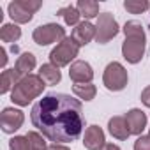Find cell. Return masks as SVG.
Here are the masks:
<instances>
[{"label": "cell", "mask_w": 150, "mask_h": 150, "mask_svg": "<svg viewBox=\"0 0 150 150\" xmlns=\"http://www.w3.org/2000/svg\"><path fill=\"white\" fill-rule=\"evenodd\" d=\"M30 120L55 145L78 139L85 127L81 103L67 94H48L37 101L32 106Z\"/></svg>", "instance_id": "1"}, {"label": "cell", "mask_w": 150, "mask_h": 150, "mask_svg": "<svg viewBox=\"0 0 150 150\" xmlns=\"http://www.w3.org/2000/svg\"><path fill=\"white\" fill-rule=\"evenodd\" d=\"M44 87H46V83L42 81L39 74H28V76L21 78L18 81V85L13 88L11 99L18 106H28V103L32 99H35L42 94Z\"/></svg>", "instance_id": "2"}, {"label": "cell", "mask_w": 150, "mask_h": 150, "mask_svg": "<svg viewBox=\"0 0 150 150\" xmlns=\"http://www.w3.org/2000/svg\"><path fill=\"white\" fill-rule=\"evenodd\" d=\"M80 53V46L76 44L72 37H65L62 42L57 44V48L51 50L50 53V60L53 65L57 67H64V65H69L72 58H76Z\"/></svg>", "instance_id": "3"}, {"label": "cell", "mask_w": 150, "mask_h": 150, "mask_svg": "<svg viewBox=\"0 0 150 150\" xmlns=\"http://www.w3.org/2000/svg\"><path fill=\"white\" fill-rule=\"evenodd\" d=\"M127 81H129V76H127V71L122 64L111 62V64L106 65L104 74H103V83L108 90H111V92L124 90Z\"/></svg>", "instance_id": "4"}, {"label": "cell", "mask_w": 150, "mask_h": 150, "mask_svg": "<svg viewBox=\"0 0 150 150\" xmlns=\"http://www.w3.org/2000/svg\"><path fill=\"white\" fill-rule=\"evenodd\" d=\"M39 0H14L9 4V16L16 23H28L34 18V13L41 9Z\"/></svg>", "instance_id": "5"}, {"label": "cell", "mask_w": 150, "mask_h": 150, "mask_svg": "<svg viewBox=\"0 0 150 150\" xmlns=\"http://www.w3.org/2000/svg\"><path fill=\"white\" fill-rule=\"evenodd\" d=\"M118 23L113 18L111 13H101L97 16V23H96V41L99 44H106L108 41H111L117 34H118Z\"/></svg>", "instance_id": "6"}, {"label": "cell", "mask_w": 150, "mask_h": 150, "mask_svg": "<svg viewBox=\"0 0 150 150\" xmlns=\"http://www.w3.org/2000/svg\"><path fill=\"white\" fill-rule=\"evenodd\" d=\"M32 39L35 44L39 46H48L51 42H57V41H64L65 39V30L57 25V23H48V25H41L34 30L32 34Z\"/></svg>", "instance_id": "7"}, {"label": "cell", "mask_w": 150, "mask_h": 150, "mask_svg": "<svg viewBox=\"0 0 150 150\" xmlns=\"http://www.w3.org/2000/svg\"><path fill=\"white\" fill-rule=\"evenodd\" d=\"M122 55L131 64L141 62V58L145 55V34L143 35H129V37H125V41L122 44Z\"/></svg>", "instance_id": "8"}, {"label": "cell", "mask_w": 150, "mask_h": 150, "mask_svg": "<svg viewBox=\"0 0 150 150\" xmlns=\"http://www.w3.org/2000/svg\"><path fill=\"white\" fill-rule=\"evenodd\" d=\"M25 122V115L21 110L16 108H4L2 115H0V125H2V131L7 134H13L14 131H18Z\"/></svg>", "instance_id": "9"}, {"label": "cell", "mask_w": 150, "mask_h": 150, "mask_svg": "<svg viewBox=\"0 0 150 150\" xmlns=\"http://www.w3.org/2000/svg\"><path fill=\"white\" fill-rule=\"evenodd\" d=\"M69 78L74 83H90L94 78V69L88 62L83 60H76L74 64H71L69 69Z\"/></svg>", "instance_id": "10"}, {"label": "cell", "mask_w": 150, "mask_h": 150, "mask_svg": "<svg viewBox=\"0 0 150 150\" xmlns=\"http://www.w3.org/2000/svg\"><path fill=\"white\" fill-rule=\"evenodd\" d=\"M104 141H106L104 139V131L99 125H90L85 131V136H83L85 148H88V150H101L106 145Z\"/></svg>", "instance_id": "11"}, {"label": "cell", "mask_w": 150, "mask_h": 150, "mask_svg": "<svg viewBox=\"0 0 150 150\" xmlns=\"http://www.w3.org/2000/svg\"><path fill=\"white\" fill-rule=\"evenodd\" d=\"M71 37L76 41L78 46H85L96 37V25H92L90 21H81V23L76 25V28L72 30Z\"/></svg>", "instance_id": "12"}, {"label": "cell", "mask_w": 150, "mask_h": 150, "mask_svg": "<svg viewBox=\"0 0 150 150\" xmlns=\"http://www.w3.org/2000/svg\"><path fill=\"white\" fill-rule=\"evenodd\" d=\"M125 120H127V125H129L131 134H141L143 129L146 127V115L141 110H138V108L129 110L125 113Z\"/></svg>", "instance_id": "13"}, {"label": "cell", "mask_w": 150, "mask_h": 150, "mask_svg": "<svg viewBox=\"0 0 150 150\" xmlns=\"http://www.w3.org/2000/svg\"><path fill=\"white\" fill-rule=\"evenodd\" d=\"M108 131L117 139H127L131 136V131H129V125H127L125 117H113V118H110Z\"/></svg>", "instance_id": "14"}, {"label": "cell", "mask_w": 150, "mask_h": 150, "mask_svg": "<svg viewBox=\"0 0 150 150\" xmlns=\"http://www.w3.org/2000/svg\"><path fill=\"white\" fill-rule=\"evenodd\" d=\"M39 76L42 78V81H44L46 85H57V83H60V80H62V72H60V69H58L57 65H53V64H42L41 69H39Z\"/></svg>", "instance_id": "15"}, {"label": "cell", "mask_w": 150, "mask_h": 150, "mask_svg": "<svg viewBox=\"0 0 150 150\" xmlns=\"http://www.w3.org/2000/svg\"><path fill=\"white\" fill-rule=\"evenodd\" d=\"M34 67H35V57L32 53H23V55H20L14 71L20 74V78H25L30 74V71H34Z\"/></svg>", "instance_id": "16"}, {"label": "cell", "mask_w": 150, "mask_h": 150, "mask_svg": "<svg viewBox=\"0 0 150 150\" xmlns=\"http://www.w3.org/2000/svg\"><path fill=\"white\" fill-rule=\"evenodd\" d=\"M21 78H20V74L14 71V69H6L4 72H2V78H0V92L2 94H6V92H9L11 88H14L16 85H18V81H20Z\"/></svg>", "instance_id": "17"}, {"label": "cell", "mask_w": 150, "mask_h": 150, "mask_svg": "<svg viewBox=\"0 0 150 150\" xmlns=\"http://www.w3.org/2000/svg\"><path fill=\"white\" fill-rule=\"evenodd\" d=\"M76 9H78L80 14L85 16L87 20L99 16V4L94 2V0H80L78 6H76Z\"/></svg>", "instance_id": "18"}, {"label": "cell", "mask_w": 150, "mask_h": 150, "mask_svg": "<svg viewBox=\"0 0 150 150\" xmlns=\"http://www.w3.org/2000/svg\"><path fill=\"white\" fill-rule=\"evenodd\" d=\"M21 37V28L14 23H7L0 28V39L4 42H16Z\"/></svg>", "instance_id": "19"}, {"label": "cell", "mask_w": 150, "mask_h": 150, "mask_svg": "<svg viewBox=\"0 0 150 150\" xmlns=\"http://www.w3.org/2000/svg\"><path fill=\"white\" fill-rule=\"evenodd\" d=\"M72 92H74V96H78L83 101H92L96 97L97 90H96V87L92 83H74Z\"/></svg>", "instance_id": "20"}, {"label": "cell", "mask_w": 150, "mask_h": 150, "mask_svg": "<svg viewBox=\"0 0 150 150\" xmlns=\"http://www.w3.org/2000/svg\"><path fill=\"white\" fill-rule=\"evenodd\" d=\"M58 16L64 18L65 25H78L80 23V11L76 7H72V6H67V7H62L58 11Z\"/></svg>", "instance_id": "21"}, {"label": "cell", "mask_w": 150, "mask_h": 150, "mask_svg": "<svg viewBox=\"0 0 150 150\" xmlns=\"http://www.w3.org/2000/svg\"><path fill=\"white\" fill-rule=\"evenodd\" d=\"M124 9L129 11L131 14H141L146 9H150V4L146 2V0H125Z\"/></svg>", "instance_id": "22"}, {"label": "cell", "mask_w": 150, "mask_h": 150, "mask_svg": "<svg viewBox=\"0 0 150 150\" xmlns=\"http://www.w3.org/2000/svg\"><path fill=\"white\" fill-rule=\"evenodd\" d=\"M27 139L30 143V150H48V145H46L42 134H39L35 131H30L27 134Z\"/></svg>", "instance_id": "23"}, {"label": "cell", "mask_w": 150, "mask_h": 150, "mask_svg": "<svg viewBox=\"0 0 150 150\" xmlns=\"http://www.w3.org/2000/svg\"><path fill=\"white\" fill-rule=\"evenodd\" d=\"M124 34H125V37H129V35H143L145 30H143V27H141L139 21L132 20V21H127L124 25Z\"/></svg>", "instance_id": "24"}, {"label": "cell", "mask_w": 150, "mask_h": 150, "mask_svg": "<svg viewBox=\"0 0 150 150\" xmlns=\"http://www.w3.org/2000/svg\"><path fill=\"white\" fill-rule=\"evenodd\" d=\"M9 148L11 150H30V143L27 136H14L9 141Z\"/></svg>", "instance_id": "25"}, {"label": "cell", "mask_w": 150, "mask_h": 150, "mask_svg": "<svg viewBox=\"0 0 150 150\" xmlns=\"http://www.w3.org/2000/svg\"><path fill=\"white\" fill-rule=\"evenodd\" d=\"M134 150H150V136H139L134 141Z\"/></svg>", "instance_id": "26"}, {"label": "cell", "mask_w": 150, "mask_h": 150, "mask_svg": "<svg viewBox=\"0 0 150 150\" xmlns=\"http://www.w3.org/2000/svg\"><path fill=\"white\" fill-rule=\"evenodd\" d=\"M141 103H143L146 108H150V85L141 92Z\"/></svg>", "instance_id": "27"}, {"label": "cell", "mask_w": 150, "mask_h": 150, "mask_svg": "<svg viewBox=\"0 0 150 150\" xmlns=\"http://www.w3.org/2000/svg\"><path fill=\"white\" fill-rule=\"evenodd\" d=\"M101 150H120V146L118 145H113V143H106Z\"/></svg>", "instance_id": "28"}, {"label": "cell", "mask_w": 150, "mask_h": 150, "mask_svg": "<svg viewBox=\"0 0 150 150\" xmlns=\"http://www.w3.org/2000/svg\"><path fill=\"white\" fill-rule=\"evenodd\" d=\"M48 150H71V148H67V146H64V145H50L48 146Z\"/></svg>", "instance_id": "29"}, {"label": "cell", "mask_w": 150, "mask_h": 150, "mask_svg": "<svg viewBox=\"0 0 150 150\" xmlns=\"http://www.w3.org/2000/svg\"><path fill=\"white\" fill-rule=\"evenodd\" d=\"M0 55H2V65H6V64H7V53H6L4 48L0 50Z\"/></svg>", "instance_id": "30"}, {"label": "cell", "mask_w": 150, "mask_h": 150, "mask_svg": "<svg viewBox=\"0 0 150 150\" xmlns=\"http://www.w3.org/2000/svg\"><path fill=\"white\" fill-rule=\"evenodd\" d=\"M148 136H150V134H148Z\"/></svg>", "instance_id": "31"}]
</instances>
